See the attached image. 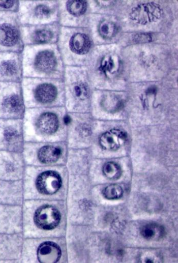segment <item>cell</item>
Segmentation results:
<instances>
[{"mask_svg":"<svg viewBox=\"0 0 178 263\" xmlns=\"http://www.w3.org/2000/svg\"><path fill=\"white\" fill-rule=\"evenodd\" d=\"M67 114L61 107L26 108L23 118L25 142L62 141Z\"/></svg>","mask_w":178,"mask_h":263,"instance_id":"cell-1","label":"cell"},{"mask_svg":"<svg viewBox=\"0 0 178 263\" xmlns=\"http://www.w3.org/2000/svg\"><path fill=\"white\" fill-rule=\"evenodd\" d=\"M21 54L23 77L62 79L63 67L57 44L25 45Z\"/></svg>","mask_w":178,"mask_h":263,"instance_id":"cell-2","label":"cell"},{"mask_svg":"<svg viewBox=\"0 0 178 263\" xmlns=\"http://www.w3.org/2000/svg\"><path fill=\"white\" fill-rule=\"evenodd\" d=\"M21 84L26 108L61 107L63 104L61 79L23 77Z\"/></svg>","mask_w":178,"mask_h":263,"instance_id":"cell-3","label":"cell"},{"mask_svg":"<svg viewBox=\"0 0 178 263\" xmlns=\"http://www.w3.org/2000/svg\"><path fill=\"white\" fill-rule=\"evenodd\" d=\"M19 11V18L22 25L58 22L59 2L57 1H21Z\"/></svg>","mask_w":178,"mask_h":263,"instance_id":"cell-4","label":"cell"},{"mask_svg":"<svg viewBox=\"0 0 178 263\" xmlns=\"http://www.w3.org/2000/svg\"><path fill=\"white\" fill-rule=\"evenodd\" d=\"M57 45L60 54L66 62L71 56L82 58L86 56L92 47L90 35L82 30H72L61 26Z\"/></svg>","mask_w":178,"mask_h":263,"instance_id":"cell-5","label":"cell"},{"mask_svg":"<svg viewBox=\"0 0 178 263\" xmlns=\"http://www.w3.org/2000/svg\"><path fill=\"white\" fill-rule=\"evenodd\" d=\"M4 87L0 93V115L13 119H23L26 108L21 82Z\"/></svg>","mask_w":178,"mask_h":263,"instance_id":"cell-6","label":"cell"},{"mask_svg":"<svg viewBox=\"0 0 178 263\" xmlns=\"http://www.w3.org/2000/svg\"><path fill=\"white\" fill-rule=\"evenodd\" d=\"M61 28L59 22L22 25L21 36L23 44L25 46L57 44Z\"/></svg>","mask_w":178,"mask_h":263,"instance_id":"cell-7","label":"cell"},{"mask_svg":"<svg viewBox=\"0 0 178 263\" xmlns=\"http://www.w3.org/2000/svg\"><path fill=\"white\" fill-rule=\"evenodd\" d=\"M16 15L0 20V48L22 52L24 44L21 36V25Z\"/></svg>","mask_w":178,"mask_h":263,"instance_id":"cell-8","label":"cell"},{"mask_svg":"<svg viewBox=\"0 0 178 263\" xmlns=\"http://www.w3.org/2000/svg\"><path fill=\"white\" fill-rule=\"evenodd\" d=\"M62 141L25 142L24 148L33 151L36 161L41 165H51L57 163L63 156Z\"/></svg>","mask_w":178,"mask_h":263,"instance_id":"cell-9","label":"cell"},{"mask_svg":"<svg viewBox=\"0 0 178 263\" xmlns=\"http://www.w3.org/2000/svg\"><path fill=\"white\" fill-rule=\"evenodd\" d=\"M0 141L4 145L15 150L24 148L23 119H14L0 127Z\"/></svg>","mask_w":178,"mask_h":263,"instance_id":"cell-10","label":"cell"},{"mask_svg":"<svg viewBox=\"0 0 178 263\" xmlns=\"http://www.w3.org/2000/svg\"><path fill=\"white\" fill-rule=\"evenodd\" d=\"M34 185L37 191L43 195H53L62 187L63 178L57 170L49 168L38 172L35 176Z\"/></svg>","mask_w":178,"mask_h":263,"instance_id":"cell-11","label":"cell"},{"mask_svg":"<svg viewBox=\"0 0 178 263\" xmlns=\"http://www.w3.org/2000/svg\"><path fill=\"white\" fill-rule=\"evenodd\" d=\"M70 75L67 91L73 108L85 105L90 97V89L88 83L84 78L73 72Z\"/></svg>","mask_w":178,"mask_h":263,"instance_id":"cell-12","label":"cell"},{"mask_svg":"<svg viewBox=\"0 0 178 263\" xmlns=\"http://www.w3.org/2000/svg\"><path fill=\"white\" fill-rule=\"evenodd\" d=\"M23 77L21 53L0 57V78L21 82Z\"/></svg>","mask_w":178,"mask_h":263,"instance_id":"cell-13","label":"cell"},{"mask_svg":"<svg viewBox=\"0 0 178 263\" xmlns=\"http://www.w3.org/2000/svg\"><path fill=\"white\" fill-rule=\"evenodd\" d=\"M59 2V23L66 25L71 19L78 20L85 16L88 3L83 0H70Z\"/></svg>","mask_w":178,"mask_h":263,"instance_id":"cell-14","label":"cell"},{"mask_svg":"<svg viewBox=\"0 0 178 263\" xmlns=\"http://www.w3.org/2000/svg\"><path fill=\"white\" fill-rule=\"evenodd\" d=\"M61 216L59 211L50 204L39 207L35 212L34 220L39 228L49 230L55 228L60 223Z\"/></svg>","mask_w":178,"mask_h":263,"instance_id":"cell-15","label":"cell"},{"mask_svg":"<svg viewBox=\"0 0 178 263\" xmlns=\"http://www.w3.org/2000/svg\"><path fill=\"white\" fill-rule=\"evenodd\" d=\"M161 14L162 10L160 6L151 3L138 5L132 10L130 15L133 20L144 24L157 20Z\"/></svg>","mask_w":178,"mask_h":263,"instance_id":"cell-16","label":"cell"},{"mask_svg":"<svg viewBox=\"0 0 178 263\" xmlns=\"http://www.w3.org/2000/svg\"><path fill=\"white\" fill-rule=\"evenodd\" d=\"M37 255L40 262H57L61 257L62 251L60 246L55 243L46 241L39 246Z\"/></svg>","mask_w":178,"mask_h":263,"instance_id":"cell-17","label":"cell"},{"mask_svg":"<svg viewBox=\"0 0 178 263\" xmlns=\"http://www.w3.org/2000/svg\"><path fill=\"white\" fill-rule=\"evenodd\" d=\"M127 139L126 133L119 129H112L102 134L99 143L102 148L107 150L118 149Z\"/></svg>","mask_w":178,"mask_h":263,"instance_id":"cell-18","label":"cell"},{"mask_svg":"<svg viewBox=\"0 0 178 263\" xmlns=\"http://www.w3.org/2000/svg\"><path fill=\"white\" fill-rule=\"evenodd\" d=\"M140 233L147 240H158L164 236L165 230L162 226L151 223L143 225L140 229Z\"/></svg>","mask_w":178,"mask_h":263,"instance_id":"cell-19","label":"cell"},{"mask_svg":"<svg viewBox=\"0 0 178 263\" xmlns=\"http://www.w3.org/2000/svg\"><path fill=\"white\" fill-rule=\"evenodd\" d=\"M97 31L102 38L109 39L116 34L117 27L112 21L102 20L98 25Z\"/></svg>","mask_w":178,"mask_h":263,"instance_id":"cell-20","label":"cell"},{"mask_svg":"<svg viewBox=\"0 0 178 263\" xmlns=\"http://www.w3.org/2000/svg\"><path fill=\"white\" fill-rule=\"evenodd\" d=\"M74 132L76 137L80 140H87L92 135V127L88 122H80L74 126Z\"/></svg>","mask_w":178,"mask_h":263,"instance_id":"cell-21","label":"cell"},{"mask_svg":"<svg viewBox=\"0 0 178 263\" xmlns=\"http://www.w3.org/2000/svg\"><path fill=\"white\" fill-rule=\"evenodd\" d=\"M102 171L108 179L116 180L122 174V169L118 164L114 162H108L103 166Z\"/></svg>","mask_w":178,"mask_h":263,"instance_id":"cell-22","label":"cell"},{"mask_svg":"<svg viewBox=\"0 0 178 263\" xmlns=\"http://www.w3.org/2000/svg\"><path fill=\"white\" fill-rule=\"evenodd\" d=\"M122 187L117 184H111L107 186L103 191L104 196L110 200L117 199L123 195Z\"/></svg>","mask_w":178,"mask_h":263,"instance_id":"cell-23","label":"cell"},{"mask_svg":"<svg viewBox=\"0 0 178 263\" xmlns=\"http://www.w3.org/2000/svg\"><path fill=\"white\" fill-rule=\"evenodd\" d=\"M19 8L18 1H0V8L6 10H17Z\"/></svg>","mask_w":178,"mask_h":263,"instance_id":"cell-24","label":"cell"},{"mask_svg":"<svg viewBox=\"0 0 178 263\" xmlns=\"http://www.w3.org/2000/svg\"><path fill=\"white\" fill-rule=\"evenodd\" d=\"M152 39L151 35L144 33L136 34L133 37V41L138 43L150 42L152 41Z\"/></svg>","mask_w":178,"mask_h":263,"instance_id":"cell-25","label":"cell"}]
</instances>
